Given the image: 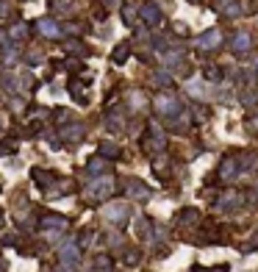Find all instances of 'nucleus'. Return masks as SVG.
Masks as SVG:
<instances>
[{
  "label": "nucleus",
  "instance_id": "obj_3",
  "mask_svg": "<svg viewBox=\"0 0 258 272\" xmlns=\"http://www.w3.org/2000/svg\"><path fill=\"white\" fill-rule=\"evenodd\" d=\"M144 17H148V22H156L158 20V11L153 9V6H144Z\"/></svg>",
  "mask_w": 258,
  "mask_h": 272
},
{
  "label": "nucleus",
  "instance_id": "obj_1",
  "mask_svg": "<svg viewBox=\"0 0 258 272\" xmlns=\"http://www.w3.org/2000/svg\"><path fill=\"white\" fill-rule=\"evenodd\" d=\"M39 28H42L45 37H58V25H56V22H50V20H42V22H39Z\"/></svg>",
  "mask_w": 258,
  "mask_h": 272
},
{
  "label": "nucleus",
  "instance_id": "obj_2",
  "mask_svg": "<svg viewBox=\"0 0 258 272\" xmlns=\"http://www.w3.org/2000/svg\"><path fill=\"white\" fill-rule=\"evenodd\" d=\"M236 47H239V53H244L250 47V37L247 33H242V37H236Z\"/></svg>",
  "mask_w": 258,
  "mask_h": 272
}]
</instances>
